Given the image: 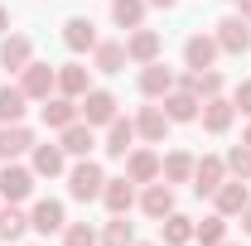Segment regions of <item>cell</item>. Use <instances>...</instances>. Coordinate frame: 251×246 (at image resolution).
<instances>
[{
    "label": "cell",
    "instance_id": "6",
    "mask_svg": "<svg viewBox=\"0 0 251 246\" xmlns=\"http://www.w3.org/2000/svg\"><path fill=\"white\" fill-rule=\"evenodd\" d=\"M29 193H34V169H20V164L5 159V169H0V198L5 203H20Z\"/></svg>",
    "mask_w": 251,
    "mask_h": 246
},
{
    "label": "cell",
    "instance_id": "9",
    "mask_svg": "<svg viewBox=\"0 0 251 246\" xmlns=\"http://www.w3.org/2000/svg\"><path fill=\"white\" fill-rule=\"evenodd\" d=\"M218 39H213V34H193V39H188L184 44V63L188 68H193V73H203V68H213V63H218Z\"/></svg>",
    "mask_w": 251,
    "mask_h": 246
},
{
    "label": "cell",
    "instance_id": "42",
    "mask_svg": "<svg viewBox=\"0 0 251 246\" xmlns=\"http://www.w3.org/2000/svg\"><path fill=\"white\" fill-rule=\"evenodd\" d=\"M242 145H251V125H247V135H242Z\"/></svg>",
    "mask_w": 251,
    "mask_h": 246
},
{
    "label": "cell",
    "instance_id": "38",
    "mask_svg": "<svg viewBox=\"0 0 251 246\" xmlns=\"http://www.w3.org/2000/svg\"><path fill=\"white\" fill-rule=\"evenodd\" d=\"M242 232H247V237H251V203H247V208H242Z\"/></svg>",
    "mask_w": 251,
    "mask_h": 246
},
{
    "label": "cell",
    "instance_id": "28",
    "mask_svg": "<svg viewBox=\"0 0 251 246\" xmlns=\"http://www.w3.org/2000/svg\"><path fill=\"white\" fill-rule=\"evenodd\" d=\"M25 87H0V125H15L25 121Z\"/></svg>",
    "mask_w": 251,
    "mask_h": 246
},
{
    "label": "cell",
    "instance_id": "3",
    "mask_svg": "<svg viewBox=\"0 0 251 246\" xmlns=\"http://www.w3.org/2000/svg\"><path fill=\"white\" fill-rule=\"evenodd\" d=\"M213 39H218L222 53H247V49H251V20H242V15H227V20L218 25V34H213Z\"/></svg>",
    "mask_w": 251,
    "mask_h": 246
},
{
    "label": "cell",
    "instance_id": "37",
    "mask_svg": "<svg viewBox=\"0 0 251 246\" xmlns=\"http://www.w3.org/2000/svg\"><path fill=\"white\" fill-rule=\"evenodd\" d=\"M232 106H237V111H247V116H251V82H242V87H237V97H232Z\"/></svg>",
    "mask_w": 251,
    "mask_h": 246
},
{
    "label": "cell",
    "instance_id": "11",
    "mask_svg": "<svg viewBox=\"0 0 251 246\" xmlns=\"http://www.w3.org/2000/svg\"><path fill=\"white\" fill-rule=\"evenodd\" d=\"M29 227H34V232H44V237L63 232V227H68V222H63V203H58V198H39L34 213H29Z\"/></svg>",
    "mask_w": 251,
    "mask_h": 246
},
{
    "label": "cell",
    "instance_id": "22",
    "mask_svg": "<svg viewBox=\"0 0 251 246\" xmlns=\"http://www.w3.org/2000/svg\"><path fill=\"white\" fill-rule=\"evenodd\" d=\"M164 130H169L164 106H140V116H135V135H145L150 145H159V140H164Z\"/></svg>",
    "mask_w": 251,
    "mask_h": 246
},
{
    "label": "cell",
    "instance_id": "43",
    "mask_svg": "<svg viewBox=\"0 0 251 246\" xmlns=\"http://www.w3.org/2000/svg\"><path fill=\"white\" fill-rule=\"evenodd\" d=\"M135 246H155V242H135Z\"/></svg>",
    "mask_w": 251,
    "mask_h": 246
},
{
    "label": "cell",
    "instance_id": "16",
    "mask_svg": "<svg viewBox=\"0 0 251 246\" xmlns=\"http://www.w3.org/2000/svg\"><path fill=\"white\" fill-rule=\"evenodd\" d=\"M179 87H188L198 101H208V97L222 92V73H218V68H203V73H193V68H188L184 77H179Z\"/></svg>",
    "mask_w": 251,
    "mask_h": 246
},
{
    "label": "cell",
    "instance_id": "4",
    "mask_svg": "<svg viewBox=\"0 0 251 246\" xmlns=\"http://www.w3.org/2000/svg\"><path fill=\"white\" fill-rule=\"evenodd\" d=\"M213 203H218V213H222V217H242V208L251 203L247 179H222L218 193H213Z\"/></svg>",
    "mask_w": 251,
    "mask_h": 246
},
{
    "label": "cell",
    "instance_id": "14",
    "mask_svg": "<svg viewBox=\"0 0 251 246\" xmlns=\"http://www.w3.org/2000/svg\"><path fill=\"white\" fill-rule=\"evenodd\" d=\"M63 44H68L73 53H87V49H97V25L87 20V15H73V20L63 25Z\"/></svg>",
    "mask_w": 251,
    "mask_h": 246
},
{
    "label": "cell",
    "instance_id": "31",
    "mask_svg": "<svg viewBox=\"0 0 251 246\" xmlns=\"http://www.w3.org/2000/svg\"><path fill=\"white\" fill-rule=\"evenodd\" d=\"M25 232H29V217L20 213L15 203H10V208H0V242H20Z\"/></svg>",
    "mask_w": 251,
    "mask_h": 246
},
{
    "label": "cell",
    "instance_id": "18",
    "mask_svg": "<svg viewBox=\"0 0 251 246\" xmlns=\"http://www.w3.org/2000/svg\"><path fill=\"white\" fill-rule=\"evenodd\" d=\"M198 97L188 92V87H174V92H164V116L169 121H198Z\"/></svg>",
    "mask_w": 251,
    "mask_h": 246
},
{
    "label": "cell",
    "instance_id": "34",
    "mask_svg": "<svg viewBox=\"0 0 251 246\" xmlns=\"http://www.w3.org/2000/svg\"><path fill=\"white\" fill-rule=\"evenodd\" d=\"M222 164H227V174H232V179H251V145H232Z\"/></svg>",
    "mask_w": 251,
    "mask_h": 246
},
{
    "label": "cell",
    "instance_id": "7",
    "mask_svg": "<svg viewBox=\"0 0 251 246\" xmlns=\"http://www.w3.org/2000/svg\"><path fill=\"white\" fill-rule=\"evenodd\" d=\"M39 116H44L49 130H68L73 121H82V116H77V101H73V97H63V92H58V97H44Z\"/></svg>",
    "mask_w": 251,
    "mask_h": 246
},
{
    "label": "cell",
    "instance_id": "27",
    "mask_svg": "<svg viewBox=\"0 0 251 246\" xmlns=\"http://www.w3.org/2000/svg\"><path fill=\"white\" fill-rule=\"evenodd\" d=\"M159 179H164V184H188V179H193V154L174 150L164 164H159Z\"/></svg>",
    "mask_w": 251,
    "mask_h": 246
},
{
    "label": "cell",
    "instance_id": "25",
    "mask_svg": "<svg viewBox=\"0 0 251 246\" xmlns=\"http://www.w3.org/2000/svg\"><path fill=\"white\" fill-rule=\"evenodd\" d=\"M58 92L73 97V101L92 92V87H87V68H82V63H63V68H58Z\"/></svg>",
    "mask_w": 251,
    "mask_h": 246
},
{
    "label": "cell",
    "instance_id": "40",
    "mask_svg": "<svg viewBox=\"0 0 251 246\" xmlns=\"http://www.w3.org/2000/svg\"><path fill=\"white\" fill-rule=\"evenodd\" d=\"M150 5H155V10H174V0H150Z\"/></svg>",
    "mask_w": 251,
    "mask_h": 246
},
{
    "label": "cell",
    "instance_id": "35",
    "mask_svg": "<svg viewBox=\"0 0 251 246\" xmlns=\"http://www.w3.org/2000/svg\"><path fill=\"white\" fill-rule=\"evenodd\" d=\"M101 246H135L130 222H126V217H111V222H106V232H101Z\"/></svg>",
    "mask_w": 251,
    "mask_h": 246
},
{
    "label": "cell",
    "instance_id": "5",
    "mask_svg": "<svg viewBox=\"0 0 251 246\" xmlns=\"http://www.w3.org/2000/svg\"><path fill=\"white\" fill-rule=\"evenodd\" d=\"M222 179H227V164H222L218 154H203V159H193V193H198V198L218 193Z\"/></svg>",
    "mask_w": 251,
    "mask_h": 246
},
{
    "label": "cell",
    "instance_id": "41",
    "mask_svg": "<svg viewBox=\"0 0 251 246\" xmlns=\"http://www.w3.org/2000/svg\"><path fill=\"white\" fill-rule=\"evenodd\" d=\"M237 5H242V20H251V0H237Z\"/></svg>",
    "mask_w": 251,
    "mask_h": 246
},
{
    "label": "cell",
    "instance_id": "8",
    "mask_svg": "<svg viewBox=\"0 0 251 246\" xmlns=\"http://www.w3.org/2000/svg\"><path fill=\"white\" fill-rule=\"evenodd\" d=\"M77 116H82L87 125H111L116 121V97L111 92H87L82 106H77Z\"/></svg>",
    "mask_w": 251,
    "mask_h": 246
},
{
    "label": "cell",
    "instance_id": "30",
    "mask_svg": "<svg viewBox=\"0 0 251 246\" xmlns=\"http://www.w3.org/2000/svg\"><path fill=\"white\" fill-rule=\"evenodd\" d=\"M193 242H203V246H222V242H227V217H222V213L203 217V222L193 227Z\"/></svg>",
    "mask_w": 251,
    "mask_h": 246
},
{
    "label": "cell",
    "instance_id": "12",
    "mask_svg": "<svg viewBox=\"0 0 251 246\" xmlns=\"http://www.w3.org/2000/svg\"><path fill=\"white\" fill-rule=\"evenodd\" d=\"M101 203L111 208V217H126L135 208V184H130V179H106V184H101Z\"/></svg>",
    "mask_w": 251,
    "mask_h": 246
},
{
    "label": "cell",
    "instance_id": "23",
    "mask_svg": "<svg viewBox=\"0 0 251 246\" xmlns=\"http://www.w3.org/2000/svg\"><path fill=\"white\" fill-rule=\"evenodd\" d=\"M135 145V121H126V116H116V121L106 125V154L111 159H126V150Z\"/></svg>",
    "mask_w": 251,
    "mask_h": 246
},
{
    "label": "cell",
    "instance_id": "19",
    "mask_svg": "<svg viewBox=\"0 0 251 246\" xmlns=\"http://www.w3.org/2000/svg\"><path fill=\"white\" fill-rule=\"evenodd\" d=\"M126 58L140 63V68H145V63H155V58H159V34H155V29H135L130 39H126Z\"/></svg>",
    "mask_w": 251,
    "mask_h": 246
},
{
    "label": "cell",
    "instance_id": "1",
    "mask_svg": "<svg viewBox=\"0 0 251 246\" xmlns=\"http://www.w3.org/2000/svg\"><path fill=\"white\" fill-rule=\"evenodd\" d=\"M101 184H106V174H101V164H97V159H82V164H73V169H68V193H73L77 203L101 198Z\"/></svg>",
    "mask_w": 251,
    "mask_h": 246
},
{
    "label": "cell",
    "instance_id": "29",
    "mask_svg": "<svg viewBox=\"0 0 251 246\" xmlns=\"http://www.w3.org/2000/svg\"><path fill=\"white\" fill-rule=\"evenodd\" d=\"M34 174H44V179L63 174V145H34Z\"/></svg>",
    "mask_w": 251,
    "mask_h": 246
},
{
    "label": "cell",
    "instance_id": "24",
    "mask_svg": "<svg viewBox=\"0 0 251 246\" xmlns=\"http://www.w3.org/2000/svg\"><path fill=\"white\" fill-rule=\"evenodd\" d=\"M25 150H34V135L25 130V125H0V159H20Z\"/></svg>",
    "mask_w": 251,
    "mask_h": 246
},
{
    "label": "cell",
    "instance_id": "20",
    "mask_svg": "<svg viewBox=\"0 0 251 246\" xmlns=\"http://www.w3.org/2000/svg\"><path fill=\"white\" fill-rule=\"evenodd\" d=\"M34 58V44L25 34H10L5 44H0V68H10V73H25V63Z\"/></svg>",
    "mask_w": 251,
    "mask_h": 246
},
{
    "label": "cell",
    "instance_id": "26",
    "mask_svg": "<svg viewBox=\"0 0 251 246\" xmlns=\"http://www.w3.org/2000/svg\"><path fill=\"white\" fill-rule=\"evenodd\" d=\"M159 237H164V246H188L193 242V222L184 213H169V217H159Z\"/></svg>",
    "mask_w": 251,
    "mask_h": 246
},
{
    "label": "cell",
    "instance_id": "21",
    "mask_svg": "<svg viewBox=\"0 0 251 246\" xmlns=\"http://www.w3.org/2000/svg\"><path fill=\"white\" fill-rule=\"evenodd\" d=\"M63 154H77V159H87V154H92V145H97V135H92V125L87 121H73L68 125V130H63Z\"/></svg>",
    "mask_w": 251,
    "mask_h": 246
},
{
    "label": "cell",
    "instance_id": "32",
    "mask_svg": "<svg viewBox=\"0 0 251 246\" xmlns=\"http://www.w3.org/2000/svg\"><path fill=\"white\" fill-rule=\"evenodd\" d=\"M111 20H116L121 29H140V20H145V0H111Z\"/></svg>",
    "mask_w": 251,
    "mask_h": 246
},
{
    "label": "cell",
    "instance_id": "44",
    "mask_svg": "<svg viewBox=\"0 0 251 246\" xmlns=\"http://www.w3.org/2000/svg\"><path fill=\"white\" fill-rule=\"evenodd\" d=\"M222 246H232V242H222Z\"/></svg>",
    "mask_w": 251,
    "mask_h": 246
},
{
    "label": "cell",
    "instance_id": "17",
    "mask_svg": "<svg viewBox=\"0 0 251 246\" xmlns=\"http://www.w3.org/2000/svg\"><path fill=\"white\" fill-rule=\"evenodd\" d=\"M174 82H179V77H174V73H169L159 58L140 68V92H145V97H164V92H174Z\"/></svg>",
    "mask_w": 251,
    "mask_h": 246
},
{
    "label": "cell",
    "instance_id": "2",
    "mask_svg": "<svg viewBox=\"0 0 251 246\" xmlns=\"http://www.w3.org/2000/svg\"><path fill=\"white\" fill-rule=\"evenodd\" d=\"M20 87H25V97L29 101H44V97H53V87H58V68H49V63H25V77H20Z\"/></svg>",
    "mask_w": 251,
    "mask_h": 246
},
{
    "label": "cell",
    "instance_id": "15",
    "mask_svg": "<svg viewBox=\"0 0 251 246\" xmlns=\"http://www.w3.org/2000/svg\"><path fill=\"white\" fill-rule=\"evenodd\" d=\"M140 208H145V217H169L174 213V188L164 184V179H159V184H145V193H140Z\"/></svg>",
    "mask_w": 251,
    "mask_h": 246
},
{
    "label": "cell",
    "instance_id": "33",
    "mask_svg": "<svg viewBox=\"0 0 251 246\" xmlns=\"http://www.w3.org/2000/svg\"><path fill=\"white\" fill-rule=\"evenodd\" d=\"M97 73H121L126 68V44H97Z\"/></svg>",
    "mask_w": 251,
    "mask_h": 246
},
{
    "label": "cell",
    "instance_id": "10",
    "mask_svg": "<svg viewBox=\"0 0 251 246\" xmlns=\"http://www.w3.org/2000/svg\"><path fill=\"white\" fill-rule=\"evenodd\" d=\"M198 116H203V130H208V135H222V130L232 125V116H237V106L218 92V97H208V101H203V111H198Z\"/></svg>",
    "mask_w": 251,
    "mask_h": 246
},
{
    "label": "cell",
    "instance_id": "39",
    "mask_svg": "<svg viewBox=\"0 0 251 246\" xmlns=\"http://www.w3.org/2000/svg\"><path fill=\"white\" fill-rule=\"evenodd\" d=\"M10 29V15H5V5H0V34Z\"/></svg>",
    "mask_w": 251,
    "mask_h": 246
},
{
    "label": "cell",
    "instance_id": "36",
    "mask_svg": "<svg viewBox=\"0 0 251 246\" xmlns=\"http://www.w3.org/2000/svg\"><path fill=\"white\" fill-rule=\"evenodd\" d=\"M63 246H97V232L87 222H68L63 227Z\"/></svg>",
    "mask_w": 251,
    "mask_h": 246
},
{
    "label": "cell",
    "instance_id": "13",
    "mask_svg": "<svg viewBox=\"0 0 251 246\" xmlns=\"http://www.w3.org/2000/svg\"><path fill=\"white\" fill-rule=\"evenodd\" d=\"M126 179L130 184H155L159 179V154L155 150H130L126 154Z\"/></svg>",
    "mask_w": 251,
    "mask_h": 246
}]
</instances>
